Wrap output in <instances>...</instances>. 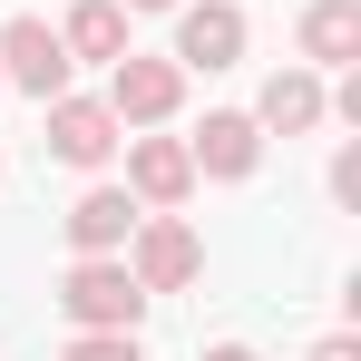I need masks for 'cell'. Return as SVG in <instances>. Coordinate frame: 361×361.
<instances>
[{"instance_id": "8992f818", "label": "cell", "mask_w": 361, "mask_h": 361, "mask_svg": "<svg viewBox=\"0 0 361 361\" xmlns=\"http://www.w3.org/2000/svg\"><path fill=\"white\" fill-rule=\"evenodd\" d=\"M49 147H59L68 166H108L118 108H108V98H49Z\"/></svg>"}, {"instance_id": "ba28073f", "label": "cell", "mask_w": 361, "mask_h": 361, "mask_svg": "<svg viewBox=\"0 0 361 361\" xmlns=\"http://www.w3.org/2000/svg\"><path fill=\"white\" fill-rule=\"evenodd\" d=\"M127 185H137L147 205H185V185H195L185 137H137V147H127Z\"/></svg>"}, {"instance_id": "30bf717a", "label": "cell", "mask_w": 361, "mask_h": 361, "mask_svg": "<svg viewBox=\"0 0 361 361\" xmlns=\"http://www.w3.org/2000/svg\"><path fill=\"white\" fill-rule=\"evenodd\" d=\"M302 59H322V68L361 59V0H312L302 10Z\"/></svg>"}, {"instance_id": "9c48e42d", "label": "cell", "mask_w": 361, "mask_h": 361, "mask_svg": "<svg viewBox=\"0 0 361 361\" xmlns=\"http://www.w3.org/2000/svg\"><path fill=\"white\" fill-rule=\"evenodd\" d=\"M127 235H137V205H127L118 185H88V195L68 205V244H78V254H118Z\"/></svg>"}, {"instance_id": "5b68a950", "label": "cell", "mask_w": 361, "mask_h": 361, "mask_svg": "<svg viewBox=\"0 0 361 361\" xmlns=\"http://www.w3.org/2000/svg\"><path fill=\"white\" fill-rule=\"evenodd\" d=\"M244 59V10L235 0H195L176 20V68H235Z\"/></svg>"}, {"instance_id": "e0dca14e", "label": "cell", "mask_w": 361, "mask_h": 361, "mask_svg": "<svg viewBox=\"0 0 361 361\" xmlns=\"http://www.w3.org/2000/svg\"><path fill=\"white\" fill-rule=\"evenodd\" d=\"M118 10H176V0H118Z\"/></svg>"}, {"instance_id": "52a82bcc", "label": "cell", "mask_w": 361, "mask_h": 361, "mask_svg": "<svg viewBox=\"0 0 361 361\" xmlns=\"http://www.w3.org/2000/svg\"><path fill=\"white\" fill-rule=\"evenodd\" d=\"M205 176H254V157H264V127L244 118V108H215V118L195 127V147H185Z\"/></svg>"}, {"instance_id": "3957f363", "label": "cell", "mask_w": 361, "mask_h": 361, "mask_svg": "<svg viewBox=\"0 0 361 361\" xmlns=\"http://www.w3.org/2000/svg\"><path fill=\"white\" fill-rule=\"evenodd\" d=\"M108 68H118V88H108L118 127H127V118H137V127L176 118V98H185V68H176V59H137V49H127V59H108Z\"/></svg>"}, {"instance_id": "9a60e30c", "label": "cell", "mask_w": 361, "mask_h": 361, "mask_svg": "<svg viewBox=\"0 0 361 361\" xmlns=\"http://www.w3.org/2000/svg\"><path fill=\"white\" fill-rule=\"evenodd\" d=\"M312 361H361V342H352V332H332V342H322Z\"/></svg>"}, {"instance_id": "2e32d148", "label": "cell", "mask_w": 361, "mask_h": 361, "mask_svg": "<svg viewBox=\"0 0 361 361\" xmlns=\"http://www.w3.org/2000/svg\"><path fill=\"white\" fill-rule=\"evenodd\" d=\"M205 361H254V352H244V342H215V352H205Z\"/></svg>"}, {"instance_id": "5bb4252c", "label": "cell", "mask_w": 361, "mask_h": 361, "mask_svg": "<svg viewBox=\"0 0 361 361\" xmlns=\"http://www.w3.org/2000/svg\"><path fill=\"white\" fill-rule=\"evenodd\" d=\"M332 195H342V205H361V147H342V157H332Z\"/></svg>"}, {"instance_id": "7a4b0ae2", "label": "cell", "mask_w": 361, "mask_h": 361, "mask_svg": "<svg viewBox=\"0 0 361 361\" xmlns=\"http://www.w3.org/2000/svg\"><path fill=\"white\" fill-rule=\"evenodd\" d=\"M0 78L10 88H30V98H68V49L49 20H10L0 30Z\"/></svg>"}, {"instance_id": "4fadbf2b", "label": "cell", "mask_w": 361, "mask_h": 361, "mask_svg": "<svg viewBox=\"0 0 361 361\" xmlns=\"http://www.w3.org/2000/svg\"><path fill=\"white\" fill-rule=\"evenodd\" d=\"M59 361H137V342H127V332H88V342H68Z\"/></svg>"}, {"instance_id": "7c38bea8", "label": "cell", "mask_w": 361, "mask_h": 361, "mask_svg": "<svg viewBox=\"0 0 361 361\" xmlns=\"http://www.w3.org/2000/svg\"><path fill=\"white\" fill-rule=\"evenodd\" d=\"M59 49L68 59H127V10L118 0H78L68 30H59Z\"/></svg>"}, {"instance_id": "277c9868", "label": "cell", "mask_w": 361, "mask_h": 361, "mask_svg": "<svg viewBox=\"0 0 361 361\" xmlns=\"http://www.w3.org/2000/svg\"><path fill=\"white\" fill-rule=\"evenodd\" d=\"M195 264H205V244L185 235L176 215H147V225H137V264H127L137 293H176V283H195Z\"/></svg>"}, {"instance_id": "ac0fdd59", "label": "cell", "mask_w": 361, "mask_h": 361, "mask_svg": "<svg viewBox=\"0 0 361 361\" xmlns=\"http://www.w3.org/2000/svg\"><path fill=\"white\" fill-rule=\"evenodd\" d=\"M0 88H10V78H0Z\"/></svg>"}, {"instance_id": "6da1fadb", "label": "cell", "mask_w": 361, "mask_h": 361, "mask_svg": "<svg viewBox=\"0 0 361 361\" xmlns=\"http://www.w3.org/2000/svg\"><path fill=\"white\" fill-rule=\"evenodd\" d=\"M68 322H88V332H137V312H147V293H137V274L127 264H108V254H88V264H68Z\"/></svg>"}, {"instance_id": "8fae6325", "label": "cell", "mask_w": 361, "mask_h": 361, "mask_svg": "<svg viewBox=\"0 0 361 361\" xmlns=\"http://www.w3.org/2000/svg\"><path fill=\"white\" fill-rule=\"evenodd\" d=\"M254 127H283V137L322 127V78H312V68H283V78H264V108H254Z\"/></svg>"}]
</instances>
